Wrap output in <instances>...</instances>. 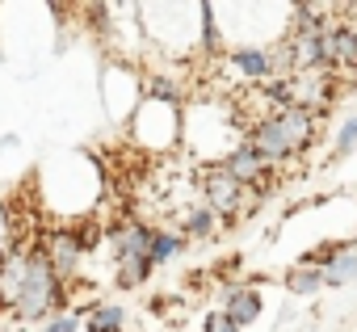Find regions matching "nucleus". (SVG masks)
<instances>
[{
	"label": "nucleus",
	"mask_w": 357,
	"mask_h": 332,
	"mask_svg": "<svg viewBox=\"0 0 357 332\" xmlns=\"http://www.w3.org/2000/svg\"><path fill=\"white\" fill-rule=\"evenodd\" d=\"M311 139H315V110H303V105L265 114L257 126H248V147L261 160H286L311 147Z\"/></svg>",
	"instance_id": "nucleus-1"
},
{
	"label": "nucleus",
	"mask_w": 357,
	"mask_h": 332,
	"mask_svg": "<svg viewBox=\"0 0 357 332\" xmlns=\"http://www.w3.org/2000/svg\"><path fill=\"white\" fill-rule=\"evenodd\" d=\"M114 261H118V286H139L151 273V227L122 223L114 232Z\"/></svg>",
	"instance_id": "nucleus-2"
},
{
	"label": "nucleus",
	"mask_w": 357,
	"mask_h": 332,
	"mask_svg": "<svg viewBox=\"0 0 357 332\" xmlns=\"http://www.w3.org/2000/svg\"><path fill=\"white\" fill-rule=\"evenodd\" d=\"M55 303H59V273H55L51 257L38 248V252H30L26 290H22V303H17L13 315H22V319H43V315H51Z\"/></svg>",
	"instance_id": "nucleus-3"
},
{
	"label": "nucleus",
	"mask_w": 357,
	"mask_h": 332,
	"mask_svg": "<svg viewBox=\"0 0 357 332\" xmlns=\"http://www.w3.org/2000/svg\"><path fill=\"white\" fill-rule=\"evenodd\" d=\"M202 198H206V206H211L215 215H223V219H231V215H240V211L248 206V190H244L236 177L223 173V164L202 173Z\"/></svg>",
	"instance_id": "nucleus-4"
},
{
	"label": "nucleus",
	"mask_w": 357,
	"mask_h": 332,
	"mask_svg": "<svg viewBox=\"0 0 357 332\" xmlns=\"http://www.w3.org/2000/svg\"><path fill=\"white\" fill-rule=\"evenodd\" d=\"M26 273H30V252H9L0 261V307L17 311L22 290H26Z\"/></svg>",
	"instance_id": "nucleus-5"
},
{
	"label": "nucleus",
	"mask_w": 357,
	"mask_h": 332,
	"mask_svg": "<svg viewBox=\"0 0 357 332\" xmlns=\"http://www.w3.org/2000/svg\"><path fill=\"white\" fill-rule=\"evenodd\" d=\"M43 252L51 257L55 273H59V278H68V273H76V265H80V257H84V244H80V236H76V232H51V240H47V248H43Z\"/></svg>",
	"instance_id": "nucleus-6"
},
{
	"label": "nucleus",
	"mask_w": 357,
	"mask_h": 332,
	"mask_svg": "<svg viewBox=\"0 0 357 332\" xmlns=\"http://www.w3.org/2000/svg\"><path fill=\"white\" fill-rule=\"evenodd\" d=\"M223 173H227V177H236V181L248 190V186H257V181L265 177V160H261L252 147H236V151H227V156H223Z\"/></svg>",
	"instance_id": "nucleus-7"
},
{
	"label": "nucleus",
	"mask_w": 357,
	"mask_h": 332,
	"mask_svg": "<svg viewBox=\"0 0 357 332\" xmlns=\"http://www.w3.org/2000/svg\"><path fill=\"white\" fill-rule=\"evenodd\" d=\"M328 63H353L357 68V30L353 26L328 30Z\"/></svg>",
	"instance_id": "nucleus-8"
},
{
	"label": "nucleus",
	"mask_w": 357,
	"mask_h": 332,
	"mask_svg": "<svg viewBox=\"0 0 357 332\" xmlns=\"http://www.w3.org/2000/svg\"><path fill=\"white\" fill-rule=\"evenodd\" d=\"M240 328L244 324H257V315H261V294L257 290H227V307H223Z\"/></svg>",
	"instance_id": "nucleus-9"
},
{
	"label": "nucleus",
	"mask_w": 357,
	"mask_h": 332,
	"mask_svg": "<svg viewBox=\"0 0 357 332\" xmlns=\"http://www.w3.org/2000/svg\"><path fill=\"white\" fill-rule=\"evenodd\" d=\"M319 273H324V286H344V282H353V278H357V252H353V248L336 252L332 265H324Z\"/></svg>",
	"instance_id": "nucleus-10"
},
{
	"label": "nucleus",
	"mask_w": 357,
	"mask_h": 332,
	"mask_svg": "<svg viewBox=\"0 0 357 332\" xmlns=\"http://www.w3.org/2000/svg\"><path fill=\"white\" fill-rule=\"evenodd\" d=\"M231 59H236V68H240L244 76H269V72H273V59H269L265 51H248V47H244V51H236Z\"/></svg>",
	"instance_id": "nucleus-11"
},
{
	"label": "nucleus",
	"mask_w": 357,
	"mask_h": 332,
	"mask_svg": "<svg viewBox=\"0 0 357 332\" xmlns=\"http://www.w3.org/2000/svg\"><path fill=\"white\" fill-rule=\"evenodd\" d=\"M319 286H324V273L319 269H290L286 273V290H294V294H311Z\"/></svg>",
	"instance_id": "nucleus-12"
},
{
	"label": "nucleus",
	"mask_w": 357,
	"mask_h": 332,
	"mask_svg": "<svg viewBox=\"0 0 357 332\" xmlns=\"http://www.w3.org/2000/svg\"><path fill=\"white\" fill-rule=\"evenodd\" d=\"M126 324V311L122 307H97L93 319H89V332H118Z\"/></svg>",
	"instance_id": "nucleus-13"
},
{
	"label": "nucleus",
	"mask_w": 357,
	"mask_h": 332,
	"mask_svg": "<svg viewBox=\"0 0 357 332\" xmlns=\"http://www.w3.org/2000/svg\"><path fill=\"white\" fill-rule=\"evenodd\" d=\"M181 252V236H168V232H151V261H172Z\"/></svg>",
	"instance_id": "nucleus-14"
},
{
	"label": "nucleus",
	"mask_w": 357,
	"mask_h": 332,
	"mask_svg": "<svg viewBox=\"0 0 357 332\" xmlns=\"http://www.w3.org/2000/svg\"><path fill=\"white\" fill-rule=\"evenodd\" d=\"M181 227H185V236H211V232H215V211H211V206H198V211L185 215Z\"/></svg>",
	"instance_id": "nucleus-15"
},
{
	"label": "nucleus",
	"mask_w": 357,
	"mask_h": 332,
	"mask_svg": "<svg viewBox=\"0 0 357 332\" xmlns=\"http://www.w3.org/2000/svg\"><path fill=\"white\" fill-rule=\"evenodd\" d=\"M353 147H357V114H353V118L340 126V139H336V156H349Z\"/></svg>",
	"instance_id": "nucleus-16"
},
{
	"label": "nucleus",
	"mask_w": 357,
	"mask_h": 332,
	"mask_svg": "<svg viewBox=\"0 0 357 332\" xmlns=\"http://www.w3.org/2000/svg\"><path fill=\"white\" fill-rule=\"evenodd\" d=\"M202 332H240V324H236L227 311H211L206 324H202Z\"/></svg>",
	"instance_id": "nucleus-17"
},
{
	"label": "nucleus",
	"mask_w": 357,
	"mask_h": 332,
	"mask_svg": "<svg viewBox=\"0 0 357 332\" xmlns=\"http://www.w3.org/2000/svg\"><path fill=\"white\" fill-rule=\"evenodd\" d=\"M43 332H76V319L72 315H55L51 324H43Z\"/></svg>",
	"instance_id": "nucleus-18"
},
{
	"label": "nucleus",
	"mask_w": 357,
	"mask_h": 332,
	"mask_svg": "<svg viewBox=\"0 0 357 332\" xmlns=\"http://www.w3.org/2000/svg\"><path fill=\"white\" fill-rule=\"evenodd\" d=\"M353 244H357V236H353Z\"/></svg>",
	"instance_id": "nucleus-19"
}]
</instances>
